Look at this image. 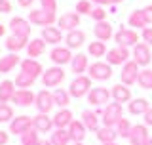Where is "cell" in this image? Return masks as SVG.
Returning <instances> with one entry per match:
<instances>
[{
  "mask_svg": "<svg viewBox=\"0 0 152 145\" xmlns=\"http://www.w3.org/2000/svg\"><path fill=\"white\" fill-rule=\"evenodd\" d=\"M27 46H28V38H25V36L10 35L6 38V48L12 52V54H17V52H21V50H27Z\"/></svg>",
  "mask_w": 152,
  "mask_h": 145,
  "instance_id": "obj_25",
  "label": "cell"
},
{
  "mask_svg": "<svg viewBox=\"0 0 152 145\" xmlns=\"http://www.w3.org/2000/svg\"><path fill=\"white\" fill-rule=\"evenodd\" d=\"M69 92H70V95L76 98V99L88 98V94L91 92V78L86 76V75L74 76V80L70 82V86H69Z\"/></svg>",
  "mask_w": 152,
  "mask_h": 145,
  "instance_id": "obj_1",
  "label": "cell"
},
{
  "mask_svg": "<svg viewBox=\"0 0 152 145\" xmlns=\"http://www.w3.org/2000/svg\"><path fill=\"white\" fill-rule=\"evenodd\" d=\"M46 44L48 42L44 40V38H32V40L28 42V46H27V55L32 57V59L40 57L46 52Z\"/></svg>",
  "mask_w": 152,
  "mask_h": 145,
  "instance_id": "obj_28",
  "label": "cell"
},
{
  "mask_svg": "<svg viewBox=\"0 0 152 145\" xmlns=\"http://www.w3.org/2000/svg\"><path fill=\"white\" fill-rule=\"evenodd\" d=\"M32 128L40 134H48L53 128V117H50L48 113H38L36 117H32Z\"/></svg>",
  "mask_w": 152,
  "mask_h": 145,
  "instance_id": "obj_17",
  "label": "cell"
},
{
  "mask_svg": "<svg viewBox=\"0 0 152 145\" xmlns=\"http://www.w3.org/2000/svg\"><path fill=\"white\" fill-rule=\"evenodd\" d=\"M28 21L32 25H40V27H51L53 23L57 21V16L55 12H50V10H31L28 12Z\"/></svg>",
  "mask_w": 152,
  "mask_h": 145,
  "instance_id": "obj_2",
  "label": "cell"
},
{
  "mask_svg": "<svg viewBox=\"0 0 152 145\" xmlns=\"http://www.w3.org/2000/svg\"><path fill=\"white\" fill-rule=\"evenodd\" d=\"M101 117H103V126H116L118 124V120H120L124 117V109H122V103H108L107 107L103 109V113H101Z\"/></svg>",
  "mask_w": 152,
  "mask_h": 145,
  "instance_id": "obj_3",
  "label": "cell"
},
{
  "mask_svg": "<svg viewBox=\"0 0 152 145\" xmlns=\"http://www.w3.org/2000/svg\"><path fill=\"white\" fill-rule=\"evenodd\" d=\"M63 80H65V71H63V67H59V65L46 69L44 75H42V84H44V88H57Z\"/></svg>",
  "mask_w": 152,
  "mask_h": 145,
  "instance_id": "obj_4",
  "label": "cell"
},
{
  "mask_svg": "<svg viewBox=\"0 0 152 145\" xmlns=\"http://www.w3.org/2000/svg\"><path fill=\"white\" fill-rule=\"evenodd\" d=\"M4 35H6V27L0 25V36H4Z\"/></svg>",
  "mask_w": 152,
  "mask_h": 145,
  "instance_id": "obj_54",
  "label": "cell"
},
{
  "mask_svg": "<svg viewBox=\"0 0 152 145\" xmlns=\"http://www.w3.org/2000/svg\"><path fill=\"white\" fill-rule=\"evenodd\" d=\"M57 25L61 27V31H66V33L74 31V29L80 27V13H76V12L63 13V16L57 19Z\"/></svg>",
  "mask_w": 152,
  "mask_h": 145,
  "instance_id": "obj_14",
  "label": "cell"
},
{
  "mask_svg": "<svg viewBox=\"0 0 152 145\" xmlns=\"http://www.w3.org/2000/svg\"><path fill=\"white\" fill-rule=\"evenodd\" d=\"M129 113L131 115H145L146 111L150 109V103H148V99H145V98H135V99H131L129 101Z\"/></svg>",
  "mask_w": 152,
  "mask_h": 145,
  "instance_id": "obj_34",
  "label": "cell"
},
{
  "mask_svg": "<svg viewBox=\"0 0 152 145\" xmlns=\"http://www.w3.org/2000/svg\"><path fill=\"white\" fill-rule=\"evenodd\" d=\"M91 2H95L97 6H114V4L124 2V0H91Z\"/></svg>",
  "mask_w": 152,
  "mask_h": 145,
  "instance_id": "obj_48",
  "label": "cell"
},
{
  "mask_svg": "<svg viewBox=\"0 0 152 145\" xmlns=\"http://www.w3.org/2000/svg\"><path fill=\"white\" fill-rule=\"evenodd\" d=\"M38 113H50L51 109L55 107V99H53V92L48 90H40L36 94V101H34Z\"/></svg>",
  "mask_w": 152,
  "mask_h": 145,
  "instance_id": "obj_10",
  "label": "cell"
},
{
  "mask_svg": "<svg viewBox=\"0 0 152 145\" xmlns=\"http://www.w3.org/2000/svg\"><path fill=\"white\" fill-rule=\"evenodd\" d=\"M142 12H145V16H146V19H148V23L152 25V4L145 6V8H142Z\"/></svg>",
  "mask_w": 152,
  "mask_h": 145,
  "instance_id": "obj_49",
  "label": "cell"
},
{
  "mask_svg": "<svg viewBox=\"0 0 152 145\" xmlns=\"http://www.w3.org/2000/svg\"><path fill=\"white\" fill-rule=\"evenodd\" d=\"M21 61H23V59H21L17 54H8V55L0 57V72H2V75L12 72L17 65H21Z\"/></svg>",
  "mask_w": 152,
  "mask_h": 145,
  "instance_id": "obj_27",
  "label": "cell"
},
{
  "mask_svg": "<svg viewBox=\"0 0 152 145\" xmlns=\"http://www.w3.org/2000/svg\"><path fill=\"white\" fill-rule=\"evenodd\" d=\"M137 84H139L142 90H152V69H142L139 72Z\"/></svg>",
  "mask_w": 152,
  "mask_h": 145,
  "instance_id": "obj_39",
  "label": "cell"
},
{
  "mask_svg": "<svg viewBox=\"0 0 152 145\" xmlns=\"http://www.w3.org/2000/svg\"><path fill=\"white\" fill-rule=\"evenodd\" d=\"M70 145H82V143H80V141H72V143H70Z\"/></svg>",
  "mask_w": 152,
  "mask_h": 145,
  "instance_id": "obj_56",
  "label": "cell"
},
{
  "mask_svg": "<svg viewBox=\"0 0 152 145\" xmlns=\"http://www.w3.org/2000/svg\"><path fill=\"white\" fill-rule=\"evenodd\" d=\"M133 61H135L139 67H146L152 61V52H150V46L145 44V42H139V44L133 46Z\"/></svg>",
  "mask_w": 152,
  "mask_h": 145,
  "instance_id": "obj_8",
  "label": "cell"
},
{
  "mask_svg": "<svg viewBox=\"0 0 152 145\" xmlns=\"http://www.w3.org/2000/svg\"><path fill=\"white\" fill-rule=\"evenodd\" d=\"M72 120H74V115L70 109H59L53 115V126L55 128H69Z\"/></svg>",
  "mask_w": 152,
  "mask_h": 145,
  "instance_id": "obj_23",
  "label": "cell"
},
{
  "mask_svg": "<svg viewBox=\"0 0 152 145\" xmlns=\"http://www.w3.org/2000/svg\"><path fill=\"white\" fill-rule=\"evenodd\" d=\"M38 130L34 128H31V130H27L23 136H19L21 138V145H38V141H40V138H38Z\"/></svg>",
  "mask_w": 152,
  "mask_h": 145,
  "instance_id": "obj_40",
  "label": "cell"
},
{
  "mask_svg": "<svg viewBox=\"0 0 152 145\" xmlns=\"http://www.w3.org/2000/svg\"><path fill=\"white\" fill-rule=\"evenodd\" d=\"M12 12V2L10 0H0V13H10Z\"/></svg>",
  "mask_w": 152,
  "mask_h": 145,
  "instance_id": "obj_47",
  "label": "cell"
},
{
  "mask_svg": "<svg viewBox=\"0 0 152 145\" xmlns=\"http://www.w3.org/2000/svg\"><path fill=\"white\" fill-rule=\"evenodd\" d=\"M15 82L12 80H2L0 82V103H8V101L13 99V94H15Z\"/></svg>",
  "mask_w": 152,
  "mask_h": 145,
  "instance_id": "obj_31",
  "label": "cell"
},
{
  "mask_svg": "<svg viewBox=\"0 0 152 145\" xmlns=\"http://www.w3.org/2000/svg\"><path fill=\"white\" fill-rule=\"evenodd\" d=\"M91 0H80L78 4H76V13H80V16H89L91 13Z\"/></svg>",
  "mask_w": 152,
  "mask_h": 145,
  "instance_id": "obj_43",
  "label": "cell"
},
{
  "mask_svg": "<svg viewBox=\"0 0 152 145\" xmlns=\"http://www.w3.org/2000/svg\"><path fill=\"white\" fill-rule=\"evenodd\" d=\"M70 92L69 90H63V88H55L53 90V99H55V105L59 109H66L70 103Z\"/></svg>",
  "mask_w": 152,
  "mask_h": 145,
  "instance_id": "obj_35",
  "label": "cell"
},
{
  "mask_svg": "<svg viewBox=\"0 0 152 145\" xmlns=\"http://www.w3.org/2000/svg\"><path fill=\"white\" fill-rule=\"evenodd\" d=\"M17 4L21 8H31L32 4H34V0H17Z\"/></svg>",
  "mask_w": 152,
  "mask_h": 145,
  "instance_id": "obj_52",
  "label": "cell"
},
{
  "mask_svg": "<svg viewBox=\"0 0 152 145\" xmlns=\"http://www.w3.org/2000/svg\"><path fill=\"white\" fill-rule=\"evenodd\" d=\"M82 122H84V126L88 130L97 132V130H99V113H93V111L86 109L82 113Z\"/></svg>",
  "mask_w": 152,
  "mask_h": 145,
  "instance_id": "obj_33",
  "label": "cell"
},
{
  "mask_svg": "<svg viewBox=\"0 0 152 145\" xmlns=\"http://www.w3.org/2000/svg\"><path fill=\"white\" fill-rule=\"evenodd\" d=\"M50 141H51V145H70L72 143V138H70L66 128H55V132L51 134Z\"/></svg>",
  "mask_w": 152,
  "mask_h": 145,
  "instance_id": "obj_32",
  "label": "cell"
},
{
  "mask_svg": "<svg viewBox=\"0 0 152 145\" xmlns=\"http://www.w3.org/2000/svg\"><path fill=\"white\" fill-rule=\"evenodd\" d=\"M34 82L36 78L34 76H31V75H27V72H19V75L15 76V86L17 88H23V90H27V88H32L34 86Z\"/></svg>",
  "mask_w": 152,
  "mask_h": 145,
  "instance_id": "obj_38",
  "label": "cell"
},
{
  "mask_svg": "<svg viewBox=\"0 0 152 145\" xmlns=\"http://www.w3.org/2000/svg\"><path fill=\"white\" fill-rule=\"evenodd\" d=\"M101 145H118L116 141H114V143H101Z\"/></svg>",
  "mask_w": 152,
  "mask_h": 145,
  "instance_id": "obj_57",
  "label": "cell"
},
{
  "mask_svg": "<svg viewBox=\"0 0 152 145\" xmlns=\"http://www.w3.org/2000/svg\"><path fill=\"white\" fill-rule=\"evenodd\" d=\"M89 17H91L95 23H99V21H107V12H104V8H103V6H95V8L91 10V13H89Z\"/></svg>",
  "mask_w": 152,
  "mask_h": 145,
  "instance_id": "obj_44",
  "label": "cell"
},
{
  "mask_svg": "<svg viewBox=\"0 0 152 145\" xmlns=\"http://www.w3.org/2000/svg\"><path fill=\"white\" fill-rule=\"evenodd\" d=\"M97 138H99L101 143H114L116 138H118V132H116V128H112V126H103V128L97 130Z\"/></svg>",
  "mask_w": 152,
  "mask_h": 145,
  "instance_id": "obj_36",
  "label": "cell"
},
{
  "mask_svg": "<svg viewBox=\"0 0 152 145\" xmlns=\"http://www.w3.org/2000/svg\"><path fill=\"white\" fill-rule=\"evenodd\" d=\"M141 38H142V42H145V44L152 46V27H146V29H142V33H141Z\"/></svg>",
  "mask_w": 152,
  "mask_h": 145,
  "instance_id": "obj_45",
  "label": "cell"
},
{
  "mask_svg": "<svg viewBox=\"0 0 152 145\" xmlns=\"http://www.w3.org/2000/svg\"><path fill=\"white\" fill-rule=\"evenodd\" d=\"M110 94H112V99L116 101V103H129L131 101V90H129V86H126V84H116V86H112V90H110Z\"/></svg>",
  "mask_w": 152,
  "mask_h": 145,
  "instance_id": "obj_20",
  "label": "cell"
},
{
  "mask_svg": "<svg viewBox=\"0 0 152 145\" xmlns=\"http://www.w3.org/2000/svg\"><path fill=\"white\" fill-rule=\"evenodd\" d=\"M31 25H32V23L28 21V19H25V17H13L12 21H10V31H12V35L28 38L31 29H32Z\"/></svg>",
  "mask_w": 152,
  "mask_h": 145,
  "instance_id": "obj_13",
  "label": "cell"
},
{
  "mask_svg": "<svg viewBox=\"0 0 152 145\" xmlns=\"http://www.w3.org/2000/svg\"><path fill=\"white\" fill-rule=\"evenodd\" d=\"M13 120V109L8 103H0V124L2 122H12Z\"/></svg>",
  "mask_w": 152,
  "mask_h": 145,
  "instance_id": "obj_42",
  "label": "cell"
},
{
  "mask_svg": "<svg viewBox=\"0 0 152 145\" xmlns=\"http://www.w3.org/2000/svg\"><path fill=\"white\" fill-rule=\"evenodd\" d=\"M70 69L76 76L78 75H84L86 71L89 69V63H88V55L86 54H76L72 57V61H70Z\"/></svg>",
  "mask_w": 152,
  "mask_h": 145,
  "instance_id": "obj_29",
  "label": "cell"
},
{
  "mask_svg": "<svg viewBox=\"0 0 152 145\" xmlns=\"http://www.w3.org/2000/svg\"><path fill=\"white\" fill-rule=\"evenodd\" d=\"M40 38H44L48 44H51V46H57L63 40V31H61L59 27H44Z\"/></svg>",
  "mask_w": 152,
  "mask_h": 145,
  "instance_id": "obj_21",
  "label": "cell"
},
{
  "mask_svg": "<svg viewBox=\"0 0 152 145\" xmlns=\"http://www.w3.org/2000/svg\"><path fill=\"white\" fill-rule=\"evenodd\" d=\"M12 101L15 105H19V107H31V105H34V101H36V94H32V90L19 88V90H15Z\"/></svg>",
  "mask_w": 152,
  "mask_h": 145,
  "instance_id": "obj_18",
  "label": "cell"
},
{
  "mask_svg": "<svg viewBox=\"0 0 152 145\" xmlns=\"http://www.w3.org/2000/svg\"><path fill=\"white\" fill-rule=\"evenodd\" d=\"M139 38H141V35L135 29H120L118 33H114V42H116V46H124V48L139 44Z\"/></svg>",
  "mask_w": 152,
  "mask_h": 145,
  "instance_id": "obj_6",
  "label": "cell"
},
{
  "mask_svg": "<svg viewBox=\"0 0 152 145\" xmlns=\"http://www.w3.org/2000/svg\"><path fill=\"white\" fill-rule=\"evenodd\" d=\"M145 145H152V138H148V141H146Z\"/></svg>",
  "mask_w": 152,
  "mask_h": 145,
  "instance_id": "obj_55",
  "label": "cell"
},
{
  "mask_svg": "<svg viewBox=\"0 0 152 145\" xmlns=\"http://www.w3.org/2000/svg\"><path fill=\"white\" fill-rule=\"evenodd\" d=\"M72 50H70L69 46H53V50L50 52V59L53 61L55 65L63 67L66 63H70L72 61Z\"/></svg>",
  "mask_w": 152,
  "mask_h": 145,
  "instance_id": "obj_9",
  "label": "cell"
},
{
  "mask_svg": "<svg viewBox=\"0 0 152 145\" xmlns=\"http://www.w3.org/2000/svg\"><path fill=\"white\" fill-rule=\"evenodd\" d=\"M10 141V134L4 132V130H0V145H6Z\"/></svg>",
  "mask_w": 152,
  "mask_h": 145,
  "instance_id": "obj_51",
  "label": "cell"
},
{
  "mask_svg": "<svg viewBox=\"0 0 152 145\" xmlns=\"http://www.w3.org/2000/svg\"><path fill=\"white\" fill-rule=\"evenodd\" d=\"M88 76L91 80H108L112 76V65L110 63H104V61H95V63L89 65L88 69Z\"/></svg>",
  "mask_w": 152,
  "mask_h": 145,
  "instance_id": "obj_5",
  "label": "cell"
},
{
  "mask_svg": "<svg viewBox=\"0 0 152 145\" xmlns=\"http://www.w3.org/2000/svg\"><path fill=\"white\" fill-rule=\"evenodd\" d=\"M139 65L135 63L133 59H129L126 65H122V72H120V80H122V84H126V86H133L137 80H139Z\"/></svg>",
  "mask_w": 152,
  "mask_h": 145,
  "instance_id": "obj_7",
  "label": "cell"
},
{
  "mask_svg": "<svg viewBox=\"0 0 152 145\" xmlns=\"http://www.w3.org/2000/svg\"><path fill=\"white\" fill-rule=\"evenodd\" d=\"M131 126H133V124L129 122V120H127V118H120V120H118V124H116V126H114V128H116V132H118V136H122V138H129V132H131Z\"/></svg>",
  "mask_w": 152,
  "mask_h": 145,
  "instance_id": "obj_41",
  "label": "cell"
},
{
  "mask_svg": "<svg viewBox=\"0 0 152 145\" xmlns=\"http://www.w3.org/2000/svg\"><path fill=\"white\" fill-rule=\"evenodd\" d=\"M93 35L97 40H103V42H107L108 38H112L114 36V31H112V25L108 21H99V23H95V27H93Z\"/></svg>",
  "mask_w": 152,
  "mask_h": 145,
  "instance_id": "obj_24",
  "label": "cell"
},
{
  "mask_svg": "<svg viewBox=\"0 0 152 145\" xmlns=\"http://www.w3.org/2000/svg\"><path fill=\"white\" fill-rule=\"evenodd\" d=\"M112 98L110 90L107 88H91V92L88 94V103H91L93 107H103L108 105V99Z\"/></svg>",
  "mask_w": 152,
  "mask_h": 145,
  "instance_id": "obj_12",
  "label": "cell"
},
{
  "mask_svg": "<svg viewBox=\"0 0 152 145\" xmlns=\"http://www.w3.org/2000/svg\"><path fill=\"white\" fill-rule=\"evenodd\" d=\"M129 50L124 46H116L112 48V50L107 52V63L110 65H126L127 61H129Z\"/></svg>",
  "mask_w": 152,
  "mask_h": 145,
  "instance_id": "obj_11",
  "label": "cell"
},
{
  "mask_svg": "<svg viewBox=\"0 0 152 145\" xmlns=\"http://www.w3.org/2000/svg\"><path fill=\"white\" fill-rule=\"evenodd\" d=\"M148 128H146V124H135V126H131V132H129V143L131 145H145L148 141Z\"/></svg>",
  "mask_w": 152,
  "mask_h": 145,
  "instance_id": "obj_15",
  "label": "cell"
},
{
  "mask_svg": "<svg viewBox=\"0 0 152 145\" xmlns=\"http://www.w3.org/2000/svg\"><path fill=\"white\" fill-rule=\"evenodd\" d=\"M142 117H145V124H146V126H152V107L146 111Z\"/></svg>",
  "mask_w": 152,
  "mask_h": 145,
  "instance_id": "obj_50",
  "label": "cell"
},
{
  "mask_svg": "<svg viewBox=\"0 0 152 145\" xmlns=\"http://www.w3.org/2000/svg\"><path fill=\"white\" fill-rule=\"evenodd\" d=\"M32 128V118L27 117V115H21V117H15L10 122V132L17 134V136H23L27 130Z\"/></svg>",
  "mask_w": 152,
  "mask_h": 145,
  "instance_id": "obj_16",
  "label": "cell"
},
{
  "mask_svg": "<svg viewBox=\"0 0 152 145\" xmlns=\"http://www.w3.org/2000/svg\"><path fill=\"white\" fill-rule=\"evenodd\" d=\"M19 67H21L23 72H27V75L34 76V78H38V76L44 75V67H42V63H40V61H36V59H32V57H27V59H23Z\"/></svg>",
  "mask_w": 152,
  "mask_h": 145,
  "instance_id": "obj_19",
  "label": "cell"
},
{
  "mask_svg": "<svg viewBox=\"0 0 152 145\" xmlns=\"http://www.w3.org/2000/svg\"><path fill=\"white\" fill-rule=\"evenodd\" d=\"M38 145H51V141H50V139H40Z\"/></svg>",
  "mask_w": 152,
  "mask_h": 145,
  "instance_id": "obj_53",
  "label": "cell"
},
{
  "mask_svg": "<svg viewBox=\"0 0 152 145\" xmlns=\"http://www.w3.org/2000/svg\"><path fill=\"white\" fill-rule=\"evenodd\" d=\"M42 8L50 10V12H57V0H40Z\"/></svg>",
  "mask_w": 152,
  "mask_h": 145,
  "instance_id": "obj_46",
  "label": "cell"
},
{
  "mask_svg": "<svg viewBox=\"0 0 152 145\" xmlns=\"http://www.w3.org/2000/svg\"><path fill=\"white\" fill-rule=\"evenodd\" d=\"M127 25L129 27H133V29H146L150 25L148 23V19H146V16H145V12L142 10H133V12L129 13V17H127Z\"/></svg>",
  "mask_w": 152,
  "mask_h": 145,
  "instance_id": "obj_22",
  "label": "cell"
},
{
  "mask_svg": "<svg viewBox=\"0 0 152 145\" xmlns=\"http://www.w3.org/2000/svg\"><path fill=\"white\" fill-rule=\"evenodd\" d=\"M65 42H66V46H69L70 50H78V48L86 42V33L80 31V29H74V31L66 33Z\"/></svg>",
  "mask_w": 152,
  "mask_h": 145,
  "instance_id": "obj_26",
  "label": "cell"
},
{
  "mask_svg": "<svg viewBox=\"0 0 152 145\" xmlns=\"http://www.w3.org/2000/svg\"><path fill=\"white\" fill-rule=\"evenodd\" d=\"M88 54L91 57H103L107 55V44L103 40H95V42H89L88 46Z\"/></svg>",
  "mask_w": 152,
  "mask_h": 145,
  "instance_id": "obj_37",
  "label": "cell"
},
{
  "mask_svg": "<svg viewBox=\"0 0 152 145\" xmlns=\"http://www.w3.org/2000/svg\"><path fill=\"white\" fill-rule=\"evenodd\" d=\"M66 130H69V134H70V138H72V141H80V143L84 141L86 132H88V128L84 126L82 120H72V122H70V126L66 128Z\"/></svg>",
  "mask_w": 152,
  "mask_h": 145,
  "instance_id": "obj_30",
  "label": "cell"
}]
</instances>
